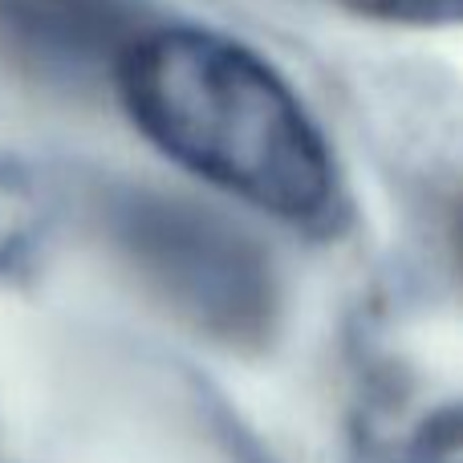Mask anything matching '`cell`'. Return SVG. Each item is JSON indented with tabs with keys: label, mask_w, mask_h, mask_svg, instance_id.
<instances>
[{
	"label": "cell",
	"mask_w": 463,
	"mask_h": 463,
	"mask_svg": "<svg viewBox=\"0 0 463 463\" xmlns=\"http://www.w3.org/2000/svg\"><path fill=\"white\" fill-rule=\"evenodd\" d=\"M110 78L135 130L187 175L280 224L337 228L345 192L334 146L252 45L208 24L135 29Z\"/></svg>",
	"instance_id": "obj_1"
},
{
	"label": "cell",
	"mask_w": 463,
	"mask_h": 463,
	"mask_svg": "<svg viewBox=\"0 0 463 463\" xmlns=\"http://www.w3.org/2000/svg\"><path fill=\"white\" fill-rule=\"evenodd\" d=\"M106 240L179 321L228 345H256L277 321V272L252 232L159 187L127 184L98 203Z\"/></svg>",
	"instance_id": "obj_2"
},
{
	"label": "cell",
	"mask_w": 463,
	"mask_h": 463,
	"mask_svg": "<svg viewBox=\"0 0 463 463\" xmlns=\"http://www.w3.org/2000/svg\"><path fill=\"white\" fill-rule=\"evenodd\" d=\"M0 33L13 57L73 73L102 57L114 65L130 37H118L114 8L98 0H0Z\"/></svg>",
	"instance_id": "obj_3"
},
{
	"label": "cell",
	"mask_w": 463,
	"mask_h": 463,
	"mask_svg": "<svg viewBox=\"0 0 463 463\" xmlns=\"http://www.w3.org/2000/svg\"><path fill=\"white\" fill-rule=\"evenodd\" d=\"M53 224L49 192L21 159L0 155V280H13L45 244Z\"/></svg>",
	"instance_id": "obj_4"
},
{
	"label": "cell",
	"mask_w": 463,
	"mask_h": 463,
	"mask_svg": "<svg viewBox=\"0 0 463 463\" xmlns=\"http://www.w3.org/2000/svg\"><path fill=\"white\" fill-rule=\"evenodd\" d=\"M329 5L345 8L354 16L366 21H383V24H456L459 21V0H329Z\"/></svg>",
	"instance_id": "obj_5"
}]
</instances>
